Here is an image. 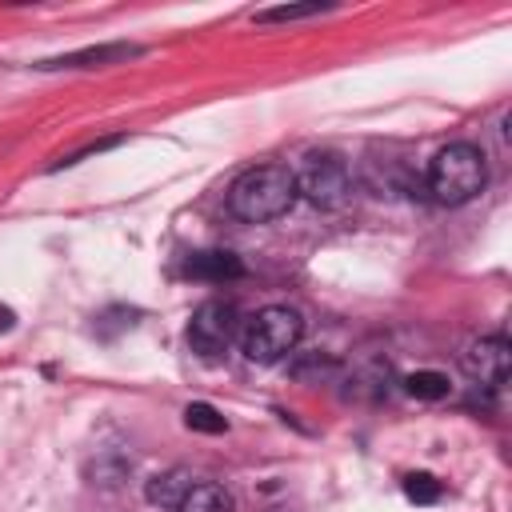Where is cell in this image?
<instances>
[{
    "label": "cell",
    "mask_w": 512,
    "mask_h": 512,
    "mask_svg": "<svg viewBox=\"0 0 512 512\" xmlns=\"http://www.w3.org/2000/svg\"><path fill=\"white\" fill-rule=\"evenodd\" d=\"M12 324H16V316H12V308H4V304H0V332H8Z\"/></svg>",
    "instance_id": "obj_15"
},
{
    "label": "cell",
    "mask_w": 512,
    "mask_h": 512,
    "mask_svg": "<svg viewBox=\"0 0 512 512\" xmlns=\"http://www.w3.org/2000/svg\"><path fill=\"white\" fill-rule=\"evenodd\" d=\"M296 200V172L288 164H256L240 172L228 188V212L244 224L280 220Z\"/></svg>",
    "instance_id": "obj_1"
},
{
    "label": "cell",
    "mask_w": 512,
    "mask_h": 512,
    "mask_svg": "<svg viewBox=\"0 0 512 512\" xmlns=\"http://www.w3.org/2000/svg\"><path fill=\"white\" fill-rule=\"evenodd\" d=\"M236 336H240V320L228 300H204L188 320V348L200 360H216L220 352H228Z\"/></svg>",
    "instance_id": "obj_5"
},
{
    "label": "cell",
    "mask_w": 512,
    "mask_h": 512,
    "mask_svg": "<svg viewBox=\"0 0 512 512\" xmlns=\"http://www.w3.org/2000/svg\"><path fill=\"white\" fill-rule=\"evenodd\" d=\"M296 196H304L312 208H324V212H336L348 204L352 196V172L340 156L332 152H312L304 160V168L296 172Z\"/></svg>",
    "instance_id": "obj_4"
},
{
    "label": "cell",
    "mask_w": 512,
    "mask_h": 512,
    "mask_svg": "<svg viewBox=\"0 0 512 512\" xmlns=\"http://www.w3.org/2000/svg\"><path fill=\"white\" fill-rule=\"evenodd\" d=\"M176 512H236V500L220 484H192Z\"/></svg>",
    "instance_id": "obj_10"
},
{
    "label": "cell",
    "mask_w": 512,
    "mask_h": 512,
    "mask_svg": "<svg viewBox=\"0 0 512 512\" xmlns=\"http://www.w3.org/2000/svg\"><path fill=\"white\" fill-rule=\"evenodd\" d=\"M184 424H188L192 432H208V436L228 432V420H224L212 404H204V400H196V404H188V408H184Z\"/></svg>",
    "instance_id": "obj_12"
},
{
    "label": "cell",
    "mask_w": 512,
    "mask_h": 512,
    "mask_svg": "<svg viewBox=\"0 0 512 512\" xmlns=\"http://www.w3.org/2000/svg\"><path fill=\"white\" fill-rule=\"evenodd\" d=\"M136 52H140L136 44H96V48H80V52L56 56V60H40L36 68H104V64H120Z\"/></svg>",
    "instance_id": "obj_7"
},
{
    "label": "cell",
    "mask_w": 512,
    "mask_h": 512,
    "mask_svg": "<svg viewBox=\"0 0 512 512\" xmlns=\"http://www.w3.org/2000/svg\"><path fill=\"white\" fill-rule=\"evenodd\" d=\"M300 336H304V316L288 304H268L244 320L236 340H240V352L248 364L268 368V364H280L300 344Z\"/></svg>",
    "instance_id": "obj_3"
},
{
    "label": "cell",
    "mask_w": 512,
    "mask_h": 512,
    "mask_svg": "<svg viewBox=\"0 0 512 512\" xmlns=\"http://www.w3.org/2000/svg\"><path fill=\"white\" fill-rule=\"evenodd\" d=\"M448 376L444 372H432V368H424V372H412L408 380H404V392L408 396H416V400H444L448 396Z\"/></svg>",
    "instance_id": "obj_11"
},
{
    "label": "cell",
    "mask_w": 512,
    "mask_h": 512,
    "mask_svg": "<svg viewBox=\"0 0 512 512\" xmlns=\"http://www.w3.org/2000/svg\"><path fill=\"white\" fill-rule=\"evenodd\" d=\"M404 496H408L412 504H436V500L444 496V488H440V480L428 476V472H408V476H404Z\"/></svg>",
    "instance_id": "obj_14"
},
{
    "label": "cell",
    "mask_w": 512,
    "mask_h": 512,
    "mask_svg": "<svg viewBox=\"0 0 512 512\" xmlns=\"http://www.w3.org/2000/svg\"><path fill=\"white\" fill-rule=\"evenodd\" d=\"M508 360H512V348H508L504 336H480V340H472V344L464 348L460 368H464L476 384L500 388V384L508 380Z\"/></svg>",
    "instance_id": "obj_6"
},
{
    "label": "cell",
    "mask_w": 512,
    "mask_h": 512,
    "mask_svg": "<svg viewBox=\"0 0 512 512\" xmlns=\"http://www.w3.org/2000/svg\"><path fill=\"white\" fill-rule=\"evenodd\" d=\"M488 184V164H484V152L476 144H448L432 156L428 164V196L444 208H460L468 200H476Z\"/></svg>",
    "instance_id": "obj_2"
},
{
    "label": "cell",
    "mask_w": 512,
    "mask_h": 512,
    "mask_svg": "<svg viewBox=\"0 0 512 512\" xmlns=\"http://www.w3.org/2000/svg\"><path fill=\"white\" fill-rule=\"evenodd\" d=\"M332 4H320V0H312V4H280V8H264V12H256V24H284V20H304V16H320V12H328Z\"/></svg>",
    "instance_id": "obj_13"
},
{
    "label": "cell",
    "mask_w": 512,
    "mask_h": 512,
    "mask_svg": "<svg viewBox=\"0 0 512 512\" xmlns=\"http://www.w3.org/2000/svg\"><path fill=\"white\" fill-rule=\"evenodd\" d=\"M188 276L196 280H212V284H224V280H236L244 276V264L236 252H224V248H212V252H196L188 260Z\"/></svg>",
    "instance_id": "obj_9"
},
{
    "label": "cell",
    "mask_w": 512,
    "mask_h": 512,
    "mask_svg": "<svg viewBox=\"0 0 512 512\" xmlns=\"http://www.w3.org/2000/svg\"><path fill=\"white\" fill-rule=\"evenodd\" d=\"M192 484H196L192 472H184V468H168V472H156V476L144 484V496H148L152 508H172V512H176Z\"/></svg>",
    "instance_id": "obj_8"
}]
</instances>
